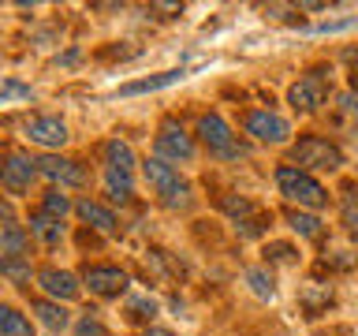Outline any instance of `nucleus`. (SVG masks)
<instances>
[{"label":"nucleus","mask_w":358,"mask_h":336,"mask_svg":"<svg viewBox=\"0 0 358 336\" xmlns=\"http://www.w3.org/2000/svg\"><path fill=\"white\" fill-rule=\"evenodd\" d=\"M142 168H145V179L157 187V195H161L164 206H172V209L176 206H187V195H190L187 179H179V172L164 161V157H150Z\"/></svg>","instance_id":"nucleus-2"},{"label":"nucleus","mask_w":358,"mask_h":336,"mask_svg":"<svg viewBox=\"0 0 358 336\" xmlns=\"http://www.w3.org/2000/svg\"><path fill=\"white\" fill-rule=\"evenodd\" d=\"M287 220H291V228H295L299 235H306V239H321V232H324L313 213H287Z\"/></svg>","instance_id":"nucleus-20"},{"label":"nucleus","mask_w":358,"mask_h":336,"mask_svg":"<svg viewBox=\"0 0 358 336\" xmlns=\"http://www.w3.org/2000/svg\"><path fill=\"white\" fill-rule=\"evenodd\" d=\"M41 213H49V217L64 220L67 213H71V202H67L60 190H49V195H45V202H41Z\"/></svg>","instance_id":"nucleus-24"},{"label":"nucleus","mask_w":358,"mask_h":336,"mask_svg":"<svg viewBox=\"0 0 358 336\" xmlns=\"http://www.w3.org/2000/svg\"><path fill=\"white\" fill-rule=\"evenodd\" d=\"M86 284H90L94 295L112 299V295H120V291L127 288V273L116 269V265H90L86 269Z\"/></svg>","instance_id":"nucleus-9"},{"label":"nucleus","mask_w":358,"mask_h":336,"mask_svg":"<svg viewBox=\"0 0 358 336\" xmlns=\"http://www.w3.org/2000/svg\"><path fill=\"white\" fill-rule=\"evenodd\" d=\"M34 314H38V318L45 321V325H49V329H67V310L64 307H56V302H34Z\"/></svg>","instance_id":"nucleus-19"},{"label":"nucleus","mask_w":358,"mask_h":336,"mask_svg":"<svg viewBox=\"0 0 358 336\" xmlns=\"http://www.w3.org/2000/svg\"><path fill=\"white\" fill-rule=\"evenodd\" d=\"M187 78V67H172V71H161V75H150V78H138V83H123L116 94L120 97H134V94H153V90H164L172 83H183Z\"/></svg>","instance_id":"nucleus-12"},{"label":"nucleus","mask_w":358,"mask_h":336,"mask_svg":"<svg viewBox=\"0 0 358 336\" xmlns=\"http://www.w3.org/2000/svg\"><path fill=\"white\" fill-rule=\"evenodd\" d=\"M34 172H38V161H30V157H22V153H11L4 161V168H0V179H4V187L11 195H22V190H30Z\"/></svg>","instance_id":"nucleus-10"},{"label":"nucleus","mask_w":358,"mask_h":336,"mask_svg":"<svg viewBox=\"0 0 358 336\" xmlns=\"http://www.w3.org/2000/svg\"><path fill=\"white\" fill-rule=\"evenodd\" d=\"M4 276H8V280H15V284H27V280H30V265L4 262Z\"/></svg>","instance_id":"nucleus-29"},{"label":"nucleus","mask_w":358,"mask_h":336,"mask_svg":"<svg viewBox=\"0 0 358 336\" xmlns=\"http://www.w3.org/2000/svg\"><path fill=\"white\" fill-rule=\"evenodd\" d=\"M351 86H355V94H358V71L351 75Z\"/></svg>","instance_id":"nucleus-33"},{"label":"nucleus","mask_w":358,"mask_h":336,"mask_svg":"<svg viewBox=\"0 0 358 336\" xmlns=\"http://www.w3.org/2000/svg\"><path fill=\"white\" fill-rule=\"evenodd\" d=\"M276 183H280V190H284V198L299 202V206L321 209L324 202H329V190H324L310 172H302V168H295V164H280L276 168Z\"/></svg>","instance_id":"nucleus-1"},{"label":"nucleus","mask_w":358,"mask_h":336,"mask_svg":"<svg viewBox=\"0 0 358 336\" xmlns=\"http://www.w3.org/2000/svg\"><path fill=\"white\" fill-rule=\"evenodd\" d=\"M329 299H332V288L329 284H321V288H306V291H302V302H306V310L310 314H317L321 307H329Z\"/></svg>","instance_id":"nucleus-25"},{"label":"nucleus","mask_w":358,"mask_h":336,"mask_svg":"<svg viewBox=\"0 0 358 336\" xmlns=\"http://www.w3.org/2000/svg\"><path fill=\"white\" fill-rule=\"evenodd\" d=\"M105 183H108V198L112 202H127L131 198V168L108 164L105 168Z\"/></svg>","instance_id":"nucleus-16"},{"label":"nucleus","mask_w":358,"mask_h":336,"mask_svg":"<svg viewBox=\"0 0 358 336\" xmlns=\"http://www.w3.org/2000/svg\"><path fill=\"white\" fill-rule=\"evenodd\" d=\"M78 336H105V329H101V321L86 318V321H78Z\"/></svg>","instance_id":"nucleus-31"},{"label":"nucleus","mask_w":358,"mask_h":336,"mask_svg":"<svg viewBox=\"0 0 358 336\" xmlns=\"http://www.w3.org/2000/svg\"><path fill=\"white\" fill-rule=\"evenodd\" d=\"M343 224H347V232L358 235V190H347V198H343Z\"/></svg>","instance_id":"nucleus-26"},{"label":"nucleus","mask_w":358,"mask_h":336,"mask_svg":"<svg viewBox=\"0 0 358 336\" xmlns=\"http://www.w3.org/2000/svg\"><path fill=\"white\" fill-rule=\"evenodd\" d=\"M78 217H83L90 228H97V232H116V217H112V213L105 209V206H97V202H78Z\"/></svg>","instance_id":"nucleus-15"},{"label":"nucleus","mask_w":358,"mask_h":336,"mask_svg":"<svg viewBox=\"0 0 358 336\" xmlns=\"http://www.w3.org/2000/svg\"><path fill=\"white\" fill-rule=\"evenodd\" d=\"M324 97H329V78H324V71H310L306 78H299V83L287 90V101H291L299 112L321 108Z\"/></svg>","instance_id":"nucleus-5"},{"label":"nucleus","mask_w":358,"mask_h":336,"mask_svg":"<svg viewBox=\"0 0 358 336\" xmlns=\"http://www.w3.org/2000/svg\"><path fill=\"white\" fill-rule=\"evenodd\" d=\"M157 150H161V157H172V161H190L194 157V142H190V134L179 123L168 120L161 134H157Z\"/></svg>","instance_id":"nucleus-7"},{"label":"nucleus","mask_w":358,"mask_h":336,"mask_svg":"<svg viewBox=\"0 0 358 336\" xmlns=\"http://www.w3.org/2000/svg\"><path fill=\"white\" fill-rule=\"evenodd\" d=\"M243 127L246 134H254L257 142H287V134H291V123L284 116H276V112H250V116L243 120Z\"/></svg>","instance_id":"nucleus-6"},{"label":"nucleus","mask_w":358,"mask_h":336,"mask_svg":"<svg viewBox=\"0 0 358 336\" xmlns=\"http://www.w3.org/2000/svg\"><path fill=\"white\" fill-rule=\"evenodd\" d=\"M265 258H268V262H295V258H299V251H295V246H291V243H268L265 246Z\"/></svg>","instance_id":"nucleus-27"},{"label":"nucleus","mask_w":358,"mask_h":336,"mask_svg":"<svg viewBox=\"0 0 358 336\" xmlns=\"http://www.w3.org/2000/svg\"><path fill=\"white\" fill-rule=\"evenodd\" d=\"M0 336H34V329H30V321L22 318V314L4 307L0 310Z\"/></svg>","instance_id":"nucleus-18"},{"label":"nucleus","mask_w":358,"mask_h":336,"mask_svg":"<svg viewBox=\"0 0 358 336\" xmlns=\"http://www.w3.org/2000/svg\"><path fill=\"white\" fill-rule=\"evenodd\" d=\"M153 314H157V302L150 295H138V299L127 302V318L131 321H153Z\"/></svg>","instance_id":"nucleus-23"},{"label":"nucleus","mask_w":358,"mask_h":336,"mask_svg":"<svg viewBox=\"0 0 358 336\" xmlns=\"http://www.w3.org/2000/svg\"><path fill=\"white\" fill-rule=\"evenodd\" d=\"M142 336H172V332H168V329H145Z\"/></svg>","instance_id":"nucleus-32"},{"label":"nucleus","mask_w":358,"mask_h":336,"mask_svg":"<svg viewBox=\"0 0 358 336\" xmlns=\"http://www.w3.org/2000/svg\"><path fill=\"white\" fill-rule=\"evenodd\" d=\"M246 284H250L254 295H262V299H273V295H276L273 276H268L265 269H246Z\"/></svg>","instance_id":"nucleus-21"},{"label":"nucleus","mask_w":358,"mask_h":336,"mask_svg":"<svg viewBox=\"0 0 358 336\" xmlns=\"http://www.w3.org/2000/svg\"><path fill=\"white\" fill-rule=\"evenodd\" d=\"M198 134H201V142L209 146V153L224 157V161H235V157H243V153H246L243 146H239V139L231 134V127L217 116V112H209V116H201V120H198Z\"/></svg>","instance_id":"nucleus-3"},{"label":"nucleus","mask_w":358,"mask_h":336,"mask_svg":"<svg viewBox=\"0 0 358 336\" xmlns=\"http://www.w3.org/2000/svg\"><path fill=\"white\" fill-rule=\"evenodd\" d=\"M30 232L38 235L41 243H49V246H56L64 239V224L56 217H49V213H34V217H30Z\"/></svg>","instance_id":"nucleus-17"},{"label":"nucleus","mask_w":358,"mask_h":336,"mask_svg":"<svg viewBox=\"0 0 358 336\" xmlns=\"http://www.w3.org/2000/svg\"><path fill=\"white\" fill-rule=\"evenodd\" d=\"M27 139L45 146V150H56V146L67 142V127H64V120H56V116H38V120L27 123Z\"/></svg>","instance_id":"nucleus-11"},{"label":"nucleus","mask_w":358,"mask_h":336,"mask_svg":"<svg viewBox=\"0 0 358 336\" xmlns=\"http://www.w3.org/2000/svg\"><path fill=\"white\" fill-rule=\"evenodd\" d=\"M105 157H108V164H123V168H131V164H134L131 146H127V142H120V139L105 142Z\"/></svg>","instance_id":"nucleus-22"},{"label":"nucleus","mask_w":358,"mask_h":336,"mask_svg":"<svg viewBox=\"0 0 358 336\" xmlns=\"http://www.w3.org/2000/svg\"><path fill=\"white\" fill-rule=\"evenodd\" d=\"M224 209H228L235 220H243L246 213H250V202H246V198H224Z\"/></svg>","instance_id":"nucleus-30"},{"label":"nucleus","mask_w":358,"mask_h":336,"mask_svg":"<svg viewBox=\"0 0 358 336\" xmlns=\"http://www.w3.org/2000/svg\"><path fill=\"white\" fill-rule=\"evenodd\" d=\"M38 172L52 183H64V187H83L86 183V172L78 161H67V157H41L38 161Z\"/></svg>","instance_id":"nucleus-8"},{"label":"nucleus","mask_w":358,"mask_h":336,"mask_svg":"<svg viewBox=\"0 0 358 336\" xmlns=\"http://www.w3.org/2000/svg\"><path fill=\"white\" fill-rule=\"evenodd\" d=\"M38 284L49 291L52 299H75V295H78L75 276L64 273V269H41V273H38Z\"/></svg>","instance_id":"nucleus-14"},{"label":"nucleus","mask_w":358,"mask_h":336,"mask_svg":"<svg viewBox=\"0 0 358 336\" xmlns=\"http://www.w3.org/2000/svg\"><path fill=\"white\" fill-rule=\"evenodd\" d=\"M291 157H295L302 168H324V172H336V168L343 164V153L336 150L329 139H317V134L299 139V146L291 150Z\"/></svg>","instance_id":"nucleus-4"},{"label":"nucleus","mask_w":358,"mask_h":336,"mask_svg":"<svg viewBox=\"0 0 358 336\" xmlns=\"http://www.w3.org/2000/svg\"><path fill=\"white\" fill-rule=\"evenodd\" d=\"M15 97H27L30 101V86H22V83H15V78H4V86H0V101H15Z\"/></svg>","instance_id":"nucleus-28"},{"label":"nucleus","mask_w":358,"mask_h":336,"mask_svg":"<svg viewBox=\"0 0 358 336\" xmlns=\"http://www.w3.org/2000/svg\"><path fill=\"white\" fill-rule=\"evenodd\" d=\"M27 251H30V232L22 224L8 220L4 232H0V254H4V262H19Z\"/></svg>","instance_id":"nucleus-13"}]
</instances>
